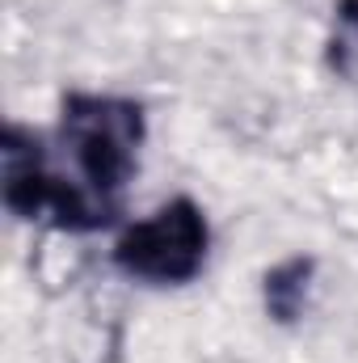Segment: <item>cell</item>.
I'll return each mask as SVG.
<instances>
[{
    "instance_id": "1",
    "label": "cell",
    "mask_w": 358,
    "mask_h": 363,
    "mask_svg": "<svg viewBox=\"0 0 358 363\" xmlns=\"http://www.w3.org/2000/svg\"><path fill=\"white\" fill-rule=\"evenodd\" d=\"M144 106L110 93H68L59 106V135L76 161V174L93 194L118 207L135 178L144 144Z\"/></svg>"
},
{
    "instance_id": "2",
    "label": "cell",
    "mask_w": 358,
    "mask_h": 363,
    "mask_svg": "<svg viewBox=\"0 0 358 363\" xmlns=\"http://www.w3.org/2000/svg\"><path fill=\"white\" fill-rule=\"evenodd\" d=\"M0 161H4L0 194L17 220H51L64 233H97L114 224L118 207L101 203L85 182H68L47 169V152L34 131L4 123Z\"/></svg>"
},
{
    "instance_id": "3",
    "label": "cell",
    "mask_w": 358,
    "mask_h": 363,
    "mask_svg": "<svg viewBox=\"0 0 358 363\" xmlns=\"http://www.w3.org/2000/svg\"><path fill=\"white\" fill-rule=\"evenodd\" d=\"M211 228L194 199H169L114 241V267L152 287H181L207 267Z\"/></svg>"
},
{
    "instance_id": "4",
    "label": "cell",
    "mask_w": 358,
    "mask_h": 363,
    "mask_svg": "<svg viewBox=\"0 0 358 363\" xmlns=\"http://www.w3.org/2000/svg\"><path fill=\"white\" fill-rule=\"evenodd\" d=\"M312 274H316V258L312 254H295L278 267H270L262 279V300H266L270 321L278 325H295L308 308V291H312Z\"/></svg>"
},
{
    "instance_id": "5",
    "label": "cell",
    "mask_w": 358,
    "mask_h": 363,
    "mask_svg": "<svg viewBox=\"0 0 358 363\" xmlns=\"http://www.w3.org/2000/svg\"><path fill=\"white\" fill-rule=\"evenodd\" d=\"M329 68L346 81L358 77V0H337L329 34Z\"/></svg>"
}]
</instances>
